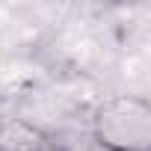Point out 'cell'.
I'll return each mask as SVG.
<instances>
[{"label": "cell", "instance_id": "cell-1", "mask_svg": "<svg viewBox=\"0 0 151 151\" xmlns=\"http://www.w3.org/2000/svg\"><path fill=\"white\" fill-rule=\"evenodd\" d=\"M92 142L104 151H151V104L142 95H113L92 116Z\"/></svg>", "mask_w": 151, "mask_h": 151}, {"label": "cell", "instance_id": "cell-2", "mask_svg": "<svg viewBox=\"0 0 151 151\" xmlns=\"http://www.w3.org/2000/svg\"><path fill=\"white\" fill-rule=\"evenodd\" d=\"M0 151H59L47 133L24 119H0Z\"/></svg>", "mask_w": 151, "mask_h": 151}, {"label": "cell", "instance_id": "cell-3", "mask_svg": "<svg viewBox=\"0 0 151 151\" xmlns=\"http://www.w3.org/2000/svg\"><path fill=\"white\" fill-rule=\"evenodd\" d=\"M86 151H104V148H98L95 142H89V148H86Z\"/></svg>", "mask_w": 151, "mask_h": 151}]
</instances>
